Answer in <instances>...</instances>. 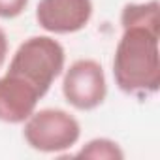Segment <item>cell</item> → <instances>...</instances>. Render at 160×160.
I'll use <instances>...</instances> for the list:
<instances>
[{
  "mask_svg": "<svg viewBox=\"0 0 160 160\" xmlns=\"http://www.w3.org/2000/svg\"><path fill=\"white\" fill-rule=\"evenodd\" d=\"M113 57V77L117 87L132 96L145 98L160 87V30L147 27L122 28Z\"/></svg>",
  "mask_w": 160,
  "mask_h": 160,
  "instance_id": "6da1fadb",
  "label": "cell"
},
{
  "mask_svg": "<svg viewBox=\"0 0 160 160\" xmlns=\"http://www.w3.org/2000/svg\"><path fill=\"white\" fill-rule=\"evenodd\" d=\"M64 60V47L55 38L32 36L17 47L8 73L23 77L42 96H45L53 81L62 73Z\"/></svg>",
  "mask_w": 160,
  "mask_h": 160,
  "instance_id": "7a4b0ae2",
  "label": "cell"
},
{
  "mask_svg": "<svg viewBox=\"0 0 160 160\" xmlns=\"http://www.w3.org/2000/svg\"><path fill=\"white\" fill-rule=\"evenodd\" d=\"M25 141L40 152H60L73 147L81 136L77 119L64 109H40L25 121Z\"/></svg>",
  "mask_w": 160,
  "mask_h": 160,
  "instance_id": "3957f363",
  "label": "cell"
},
{
  "mask_svg": "<svg viewBox=\"0 0 160 160\" xmlns=\"http://www.w3.org/2000/svg\"><path fill=\"white\" fill-rule=\"evenodd\" d=\"M62 94L70 106L81 111L98 108L108 94L104 68L92 58L75 60L64 73Z\"/></svg>",
  "mask_w": 160,
  "mask_h": 160,
  "instance_id": "277c9868",
  "label": "cell"
},
{
  "mask_svg": "<svg viewBox=\"0 0 160 160\" xmlns=\"http://www.w3.org/2000/svg\"><path fill=\"white\" fill-rule=\"evenodd\" d=\"M92 17V0H40L36 8L38 25L53 34L83 30Z\"/></svg>",
  "mask_w": 160,
  "mask_h": 160,
  "instance_id": "5b68a950",
  "label": "cell"
},
{
  "mask_svg": "<svg viewBox=\"0 0 160 160\" xmlns=\"http://www.w3.org/2000/svg\"><path fill=\"white\" fill-rule=\"evenodd\" d=\"M43 98L23 77L8 73L0 77V121L8 124L25 122Z\"/></svg>",
  "mask_w": 160,
  "mask_h": 160,
  "instance_id": "8992f818",
  "label": "cell"
},
{
  "mask_svg": "<svg viewBox=\"0 0 160 160\" xmlns=\"http://www.w3.org/2000/svg\"><path fill=\"white\" fill-rule=\"evenodd\" d=\"M121 25L122 28L128 27H147L160 30V19H158V2L149 0L143 4H126L121 13Z\"/></svg>",
  "mask_w": 160,
  "mask_h": 160,
  "instance_id": "52a82bcc",
  "label": "cell"
},
{
  "mask_svg": "<svg viewBox=\"0 0 160 160\" xmlns=\"http://www.w3.org/2000/svg\"><path fill=\"white\" fill-rule=\"evenodd\" d=\"M75 156L81 158H106V160H121L124 158V152L121 151L119 143H115L113 139L108 138H96L91 139L85 147H81Z\"/></svg>",
  "mask_w": 160,
  "mask_h": 160,
  "instance_id": "ba28073f",
  "label": "cell"
},
{
  "mask_svg": "<svg viewBox=\"0 0 160 160\" xmlns=\"http://www.w3.org/2000/svg\"><path fill=\"white\" fill-rule=\"evenodd\" d=\"M28 6V0H0V17L13 19L19 17Z\"/></svg>",
  "mask_w": 160,
  "mask_h": 160,
  "instance_id": "9c48e42d",
  "label": "cell"
},
{
  "mask_svg": "<svg viewBox=\"0 0 160 160\" xmlns=\"http://www.w3.org/2000/svg\"><path fill=\"white\" fill-rule=\"evenodd\" d=\"M6 55H8V36L6 32L0 28V68L6 62Z\"/></svg>",
  "mask_w": 160,
  "mask_h": 160,
  "instance_id": "30bf717a",
  "label": "cell"
}]
</instances>
